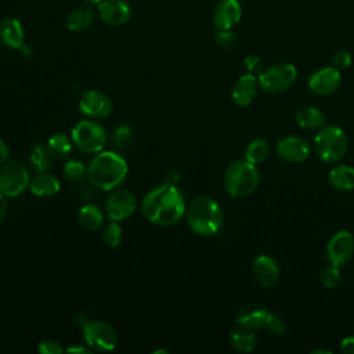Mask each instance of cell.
Here are the masks:
<instances>
[{"mask_svg": "<svg viewBox=\"0 0 354 354\" xmlns=\"http://www.w3.org/2000/svg\"><path fill=\"white\" fill-rule=\"evenodd\" d=\"M268 155H270V147H268V142L263 138L252 140L245 149V159L253 165L263 163L268 158Z\"/></svg>", "mask_w": 354, "mask_h": 354, "instance_id": "29", "label": "cell"}, {"mask_svg": "<svg viewBox=\"0 0 354 354\" xmlns=\"http://www.w3.org/2000/svg\"><path fill=\"white\" fill-rule=\"evenodd\" d=\"M137 207L136 195L127 188H115L105 201V213L111 221L129 218Z\"/></svg>", "mask_w": 354, "mask_h": 354, "instance_id": "10", "label": "cell"}, {"mask_svg": "<svg viewBox=\"0 0 354 354\" xmlns=\"http://www.w3.org/2000/svg\"><path fill=\"white\" fill-rule=\"evenodd\" d=\"M242 17V8L238 0H220L213 11V22L217 29H231Z\"/></svg>", "mask_w": 354, "mask_h": 354, "instance_id": "16", "label": "cell"}, {"mask_svg": "<svg viewBox=\"0 0 354 354\" xmlns=\"http://www.w3.org/2000/svg\"><path fill=\"white\" fill-rule=\"evenodd\" d=\"M297 77V69L293 64L278 62L268 66L257 76L259 86L270 93L279 94L289 90Z\"/></svg>", "mask_w": 354, "mask_h": 354, "instance_id": "6", "label": "cell"}, {"mask_svg": "<svg viewBox=\"0 0 354 354\" xmlns=\"http://www.w3.org/2000/svg\"><path fill=\"white\" fill-rule=\"evenodd\" d=\"M97 11L101 21L109 26H122L131 17L130 4L126 0H102Z\"/></svg>", "mask_w": 354, "mask_h": 354, "instance_id": "15", "label": "cell"}, {"mask_svg": "<svg viewBox=\"0 0 354 354\" xmlns=\"http://www.w3.org/2000/svg\"><path fill=\"white\" fill-rule=\"evenodd\" d=\"M329 184L339 191L354 189V167L348 165H337L329 171Z\"/></svg>", "mask_w": 354, "mask_h": 354, "instance_id": "22", "label": "cell"}, {"mask_svg": "<svg viewBox=\"0 0 354 354\" xmlns=\"http://www.w3.org/2000/svg\"><path fill=\"white\" fill-rule=\"evenodd\" d=\"M79 109L87 118L100 120L108 118L112 113L113 104L105 93L98 90H87L79 100Z\"/></svg>", "mask_w": 354, "mask_h": 354, "instance_id": "12", "label": "cell"}, {"mask_svg": "<svg viewBox=\"0 0 354 354\" xmlns=\"http://www.w3.org/2000/svg\"><path fill=\"white\" fill-rule=\"evenodd\" d=\"M256 336L252 329L238 325L231 335H230V343L236 351L242 353H250L256 347Z\"/></svg>", "mask_w": 354, "mask_h": 354, "instance_id": "26", "label": "cell"}, {"mask_svg": "<svg viewBox=\"0 0 354 354\" xmlns=\"http://www.w3.org/2000/svg\"><path fill=\"white\" fill-rule=\"evenodd\" d=\"M127 162L115 151L98 152L87 166V178L90 184L102 191L119 188L127 177Z\"/></svg>", "mask_w": 354, "mask_h": 354, "instance_id": "2", "label": "cell"}, {"mask_svg": "<svg viewBox=\"0 0 354 354\" xmlns=\"http://www.w3.org/2000/svg\"><path fill=\"white\" fill-rule=\"evenodd\" d=\"M77 221L83 230L95 231L104 223V213L97 205L87 203L79 209Z\"/></svg>", "mask_w": 354, "mask_h": 354, "instance_id": "23", "label": "cell"}, {"mask_svg": "<svg viewBox=\"0 0 354 354\" xmlns=\"http://www.w3.org/2000/svg\"><path fill=\"white\" fill-rule=\"evenodd\" d=\"M66 353H72V354H75V353H80V354H87V353H90L91 350L90 348H87V347H84V346H72V347H68L66 350H65Z\"/></svg>", "mask_w": 354, "mask_h": 354, "instance_id": "42", "label": "cell"}, {"mask_svg": "<svg viewBox=\"0 0 354 354\" xmlns=\"http://www.w3.org/2000/svg\"><path fill=\"white\" fill-rule=\"evenodd\" d=\"M216 43L223 48H230L235 44V33L231 32V29H218V32L214 36Z\"/></svg>", "mask_w": 354, "mask_h": 354, "instance_id": "35", "label": "cell"}, {"mask_svg": "<svg viewBox=\"0 0 354 354\" xmlns=\"http://www.w3.org/2000/svg\"><path fill=\"white\" fill-rule=\"evenodd\" d=\"M82 335L86 344L95 351H112L118 344L116 329L102 319H88L82 326Z\"/></svg>", "mask_w": 354, "mask_h": 354, "instance_id": "8", "label": "cell"}, {"mask_svg": "<svg viewBox=\"0 0 354 354\" xmlns=\"http://www.w3.org/2000/svg\"><path fill=\"white\" fill-rule=\"evenodd\" d=\"M257 77L252 73H246L242 75L236 82L235 86L232 88V101L238 105V106H246L249 105L253 98L256 97V91H257Z\"/></svg>", "mask_w": 354, "mask_h": 354, "instance_id": "20", "label": "cell"}, {"mask_svg": "<svg viewBox=\"0 0 354 354\" xmlns=\"http://www.w3.org/2000/svg\"><path fill=\"white\" fill-rule=\"evenodd\" d=\"M29 171L19 160H7L0 166V194L6 198L21 195L29 188Z\"/></svg>", "mask_w": 354, "mask_h": 354, "instance_id": "9", "label": "cell"}, {"mask_svg": "<svg viewBox=\"0 0 354 354\" xmlns=\"http://www.w3.org/2000/svg\"><path fill=\"white\" fill-rule=\"evenodd\" d=\"M295 120L300 127L308 129V130L321 129L326 123V118L324 112L315 106H304L299 109L295 113Z\"/></svg>", "mask_w": 354, "mask_h": 354, "instance_id": "24", "label": "cell"}, {"mask_svg": "<svg viewBox=\"0 0 354 354\" xmlns=\"http://www.w3.org/2000/svg\"><path fill=\"white\" fill-rule=\"evenodd\" d=\"M260 181L256 165L246 159H236L228 165L224 173V188L235 198H245L254 192Z\"/></svg>", "mask_w": 354, "mask_h": 354, "instance_id": "4", "label": "cell"}, {"mask_svg": "<svg viewBox=\"0 0 354 354\" xmlns=\"http://www.w3.org/2000/svg\"><path fill=\"white\" fill-rule=\"evenodd\" d=\"M243 64H245L248 72L252 73V75H257L259 76L263 72V69H261V59L257 55H248V57H245Z\"/></svg>", "mask_w": 354, "mask_h": 354, "instance_id": "38", "label": "cell"}, {"mask_svg": "<svg viewBox=\"0 0 354 354\" xmlns=\"http://www.w3.org/2000/svg\"><path fill=\"white\" fill-rule=\"evenodd\" d=\"M83 1H84L86 4H88V6H91V4H97V6H98L102 0H83Z\"/></svg>", "mask_w": 354, "mask_h": 354, "instance_id": "43", "label": "cell"}, {"mask_svg": "<svg viewBox=\"0 0 354 354\" xmlns=\"http://www.w3.org/2000/svg\"><path fill=\"white\" fill-rule=\"evenodd\" d=\"M264 328L268 330V333H271L274 336H282L285 333V329H286L283 319L281 317L275 315V314H271V313L268 314V318L266 321Z\"/></svg>", "mask_w": 354, "mask_h": 354, "instance_id": "34", "label": "cell"}, {"mask_svg": "<svg viewBox=\"0 0 354 354\" xmlns=\"http://www.w3.org/2000/svg\"><path fill=\"white\" fill-rule=\"evenodd\" d=\"M319 281L326 289H335L342 282V274L339 267L333 264H329L328 267H325L321 271Z\"/></svg>", "mask_w": 354, "mask_h": 354, "instance_id": "32", "label": "cell"}, {"mask_svg": "<svg viewBox=\"0 0 354 354\" xmlns=\"http://www.w3.org/2000/svg\"><path fill=\"white\" fill-rule=\"evenodd\" d=\"M54 159L51 158L47 147H43L41 144H33L29 153V162L35 171L37 173H46L51 167V162Z\"/></svg>", "mask_w": 354, "mask_h": 354, "instance_id": "28", "label": "cell"}, {"mask_svg": "<svg viewBox=\"0 0 354 354\" xmlns=\"http://www.w3.org/2000/svg\"><path fill=\"white\" fill-rule=\"evenodd\" d=\"M59 181L55 176L46 173H39L33 180L29 183V191L41 198L54 196L59 192Z\"/></svg>", "mask_w": 354, "mask_h": 354, "instance_id": "21", "label": "cell"}, {"mask_svg": "<svg viewBox=\"0 0 354 354\" xmlns=\"http://www.w3.org/2000/svg\"><path fill=\"white\" fill-rule=\"evenodd\" d=\"M354 254V236L347 230H340L332 235L326 245L325 256L329 264L344 266Z\"/></svg>", "mask_w": 354, "mask_h": 354, "instance_id": "11", "label": "cell"}, {"mask_svg": "<svg viewBox=\"0 0 354 354\" xmlns=\"http://www.w3.org/2000/svg\"><path fill=\"white\" fill-rule=\"evenodd\" d=\"M72 142L83 153H98L106 142L105 129L93 120H80L72 129Z\"/></svg>", "mask_w": 354, "mask_h": 354, "instance_id": "7", "label": "cell"}, {"mask_svg": "<svg viewBox=\"0 0 354 354\" xmlns=\"http://www.w3.org/2000/svg\"><path fill=\"white\" fill-rule=\"evenodd\" d=\"M188 227L201 236H212L223 225V210L210 196L195 198L185 209Z\"/></svg>", "mask_w": 354, "mask_h": 354, "instance_id": "3", "label": "cell"}, {"mask_svg": "<svg viewBox=\"0 0 354 354\" xmlns=\"http://www.w3.org/2000/svg\"><path fill=\"white\" fill-rule=\"evenodd\" d=\"M8 155H10L8 145L0 138V166L8 160Z\"/></svg>", "mask_w": 354, "mask_h": 354, "instance_id": "40", "label": "cell"}, {"mask_svg": "<svg viewBox=\"0 0 354 354\" xmlns=\"http://www.w3.org/2000/svg\"><path fill=\"white\" fill-rule=\"evenodd\" d=\"M133 130L127 124H120L113 130L112 134V145L118 151H124L133 144Z\"/></svg>", "mask_w": 354, "mask_h": 354, "instance_id": "30", "label": "cell"}, {"mask_svg": "<svg viewBox=\"0 0 354 354\" xmlns=\"http://www.w3.org/2000/svg\"><path fill=\"white\" fill-rule=\"evenodd\" d=\"M47 149L54 160H62L69 156L72 151V141L62 133H55L47 141Z\"/></svg>", "mask_w": 354, "mask_h": 354, "instance_id": "27", "label": "cell"}, {"mask_svg": "<svg viewBox=\"0 0 354 354\" xmlns=\"http://www.w3.org/2000/svg\"><path fill=\"white\" fill-rule=\"evenodd\" d=\"M252 274L260 285L271 286L279 279V267L271 256L260 254L252 264Z\"/></svg>", "mask_w": 354, "mask_h": 354, "instance_id": "17", "label": "cell"}, {"mask_svg": "<svg viewBox=\"0 0 354 354\" xmlns=\"http://www.w3.org/2000/svg\"><path fill=\"white\" fill-rule=\"evenodd\" d=\"M24 26L17 18H6L0 24V41L11 50H19L24 46Z\"/></svg>", "mask_w": 354, "mask_h": 354, "instance_id": "18", "label": "cell"}, {"mask_svg": "<svg viewBox=\"0 0 354 354\" xmlns=\"http://www.w3.org/2000/svg\"><path fill=\"white\" fill-rule=\"evenodd\" d=\"M332 64H333V66H335L336 69H339V71L348 68L350 64H351V55H350V53L346 51V50H339V51H336V53L333 54V57H332Z\"/></svg>", "mask_w": 354, "mask_h": 354, "instance_id": "36", "label": "cell"}, {"mask_svg": "<svg viewBox=\"0 0 354 354\" xmlns=\"http://www.w3.org/2000/svg\"><path fill=\"white\" fill-rule=\"evenodd\" d=\"M64 177L73 184L82 183L87 177V167L80 160H69L64 166Z\"/></svg>", "mask_w": 354, "mask_h": 354, "instance_id": "31", "label": "cell"}, {"mask_svg": "<svg viewBox=\"0 0 354 354\" xmlns=\"http://www.w3.org/2000/svg\"><path fill=\"white\" fill-rule=\"evenodd\" d=\"M94 11L90 7H77L66 18V26L72 32H83L91 26Z\"/></svg>", "mask_w": 354, "mask_h": 354, "instance_id": "25", "label": "cell"}, {"mask_svg": "<svg viewBox=\"0 0 354 354\" xmlns=\"http://www.w3.org/2000/svg\"><path fill=\"white\" fill-rule=\"evenodd\" d=\"M102 239L106 246L109 248H116L120 241H122V227L118 224V221H111L104 232H102Z\"/></svg>", "mask_w": 354, "mask_h": 354, "instance_id": "33", "label": "cell"}, {"mask_svg": "<svg viewBox=\"0 0 354 354\" xmlns=\"http://www.w3.org/2000/svg\"><path fill=\"white\" fill-rule=\"evenodd\" d=\"M340 348L343 353H347V354H354V336H347L342 340V344H340Z\"/></svg>", "mask_w": 354, "mask_h": 354, "instance_id": "39", "label": "cell"}, {"mask_svg": "<svg viewBox=\"0 0 354 354\" xmlns=\"http://www.w3.org/2000/svg\"><path fill=\"white\" fill-rule=\"evenodd\" d=\"M7 210H8V203H7V199L4 195L0 194V223L6 218L7 216Z\"/></svg>", "mask_w": 354, "mask_h": 354, "instance_id": "41", "label": "cell"}, {"mask_svg": "<svg viewBox=\"0 0 354 354\" xmlns=\"http://www.w3.org/2000/svg\"><path fill=\"white\" fill-rule=\"evenodd\" d=\"M342 83L340 71L335 66H324L317 69L308 79V88L321 97L333 94Z\"/></svg>", "mask_w": 354, "mask_h": 354, "instance_id": "13", "label": "cell"}, {"mask_svg": "<svg viewBox=\"0 0 354 354\" xmlns=\"http://www.w3.org/2000/svg\"><path fill=\"white\" fill-rule=\"evenodd\" d=\"M347 147V136L337 126L325 124L318 129V133L314 137L315 153L321 160L326 163H335L340 160L344 156Z\"/></svg>", "mask_w": 354, "mask_h": 354, "instance_id": "5", "label": "cell"}, {"mask_svg": "<svg viewBox=\"0 0 354 354\" xmlns=\"http://www.w3.org/2000/svg\"><path fill=\"white\" fill-rule=\"evenodd\" d=\"M183 192L174 184H160L148 191L141 201L142 216L152 224L169 227L177 224L185 214Z\"/></svg>", "mask_w": 354, "mask_h": 354, "instance_id": "1", "label": "cell"}, {"mask_svg": "<svg viewBox=\"0 0 354 354\" xmlns=\"http://www.w3.org/2000/svg\"><path fill=\"white\" fill-rule=\"evenodd\" d=\"M313 353H314V354H318V353H326V354H329L330 351H328V350H314Z\"/></svg>", "mask_w": 354, "mask_h": 354, "instance_id": "44", "label": "cell"}, {"mask_svg": "<svg viewBox=\"0 0 354 354\" xmlns=\"http://www.w3.org/2000/svg\"><path fill=\"white\" fill-rule=\"evenodd\" d=\"M278 156L289 163H301L311 153L310 144L299 136H286L277 144Z\"/></svg>", "mask_w": 354, "mask_h": 354, "instance_id": "14", "label": "cell"}, {"mask_svg": "<svg viewBox=\"0 0 354 354\" xmlns=\"http://www.w3.org/2000/svg\"><path fill=\"white\" fill-rule=\"evenodd\" d=\"M270 311L261 304H248L236 314V324L252 330L264 328Z\"/></svg>", "mask_w": 354, "mask_h": 354, "instance_id": "19", "label": "cell"}, {"mask_svg": "<svg viewBox=\"0 0 354 354\" xmlns=\"http://www.w3.org/2000/svg\"><path fill=\"white\" fill-rule=\"evenodd\" d=\"M37 351L41 354H61L64 348L57 340H43L37 346Z\"/></svg>", "mask_w": 354, "mask_h": 354, "instance_id": "37", "label": "cell"}]
</instances>
